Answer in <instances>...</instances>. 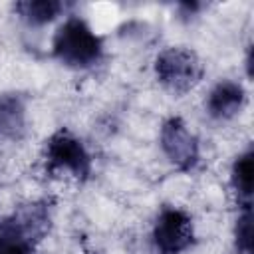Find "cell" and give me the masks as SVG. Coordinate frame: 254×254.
Returning <instances> with one entry per match:
<instances>
[{"instance_id":"obj_1","label":"cell","mask_w":254,"mask_h":254,"mask_svg":"<svg viewBox=\"0 0 254 254\" xmlns=\"http://www.w3.org/2000/svg\"><path fill=\"white\" fill-rule=\"evenodd\" d=\"M52 56L71 69H89L103 58V38L79 16L65 18L54 38Z\"/></svg>"},{"instance_id":"obj_2","label":"cell","mask_w":254,"mask_h":254,"mask_svg":"<svg viewBox=\"0 0 254 254\" xmlns=\"http://www.w3.org/2000/svg\"><path fill=\"white\" fill-rule=\"evenodd\" d=\"M153 67L159 83L175 95L190 91L204 75V64L198 54L183 46H173L159 52Z\"/></svg>"},{"instance_id":"obj_3","label":"cell","mask_w":254,"mask_h":254,"mask_svg":"<svg viewBox=\"0 0 254 254\" xmlns=\"http://www.w3.org/2000/svg\"><path fill=\"white\" fill-rule=\"evenodd\" d=\"M46 169L50 173H65L75 181H87L91 175V155L83 141L69 129H58L44 147Z\"/></svg>"},{"instance_id":"obj_4","label":"cell","mask_w":254,"mask_h":254,"mask_svg":"<svg viewBox=\"0 0 254 254\" xmlns=\"http://www.w3.org/2000/svg\"><path fill=\"white\" fill-rule=\"evenodd\" d=\"M151 240L157 254H183L194 244V224L189 212L163 206L155 218Z\"/></svg>"},{"instance_id":"obj_5","label":"cell","mask_w":254,"mask_h":254,"mask_svg":"<svg viewBox=\"0 0 254 254\" xmlns=\"http://www.w3.org/2000/svg\"><path fill=\"white\" fill-rule=\"evenodd\" d=\"M161 149L173 167L179 171H192L200 159L196 135L181 117H169L161 125Z\"/></svg>"},{"instance_id":"obj_6","label":"cell","mask_w":254,"mask_h":254,"mask_svg":"<svg viewBox=\"0 0 254 254\" xmlns=\"http://www.w3.org/2000/svg\"><path fill=\"white\" fill-rule=\"evenodd\" d=\"M206 111L216 121H228L242 113L246 105V89L240 81L220 79L206 95Z\"/></svg>"},{"instance_id":"obj_7","label":"cell","mask_w":254,"mask_h":254,"mask_svg":"<svg viewBox=\"0 0 254 254\" xmlns=\"http://www.w3.org/2000/svg\"><path fill=\"white\" fill-rule=\"evenodd\" d=\"M26 131V101L18 93H0V139L16 141Z\"/></svg>"},{"instance_id":"obj_8","label":"cell","mask_w":254,"mask_h":254,"mask_svg":"<svg viewBox=\"0 0 254 254\" xmlns=\"http://www.w3.org/2000/svg\"><path fill=\"white\" fill-rule=\"evenodd\" d=\"M38 242L10 214L0 220V254H38Z\"/></svg>"},{"instance_id":"obj_9","label":"cell","mask_w":254,"mask_h":254,"mask_svg":"<svg viewBox=\"0 0 254 254\" xmlns=\"http://www.w3.org/2000/svg\"><path fill=\"white\" fill-rule=\"evenodd\" d=\"M252 163H254V153L248 147L244 153H240L234 159L230 169V185L242 208H250V200H252Z\"/></svg>"},{"instance_id":"obj_10","label":"cell","mask_w":254,"mask_h":254,"mask_svg":"<svg viewBox=\"0 0 254 254\" xmlns=\"http://www.w3.org/2000/svg\"><path fill=\"white\" fill-rule=\"evenodd\" d=\"M64 8L65 6L56 0H26V2H18L14 6L16 14L28 26H46V24L54 22L64 12Z\"/></svg>"},{"instance_id":"obj_11","label":"cell","mask_w":254,"mask_h":254,"mask_svg":"<svg viewBox=\"0 0 254 254\" xmlns=\"http://www.w3.org/2000/svg\"><path fill=\"white\" fill-rule=\"evenodd\" d=\"M234 244L240 254H252V210L242 208L234 226Z\"/></svg>"},{"instance_id":"obj_12","label":"cell","mask_w":254,"mask_h":254,"mask_svg":"<svg viewBox=\"0 0 254 254\" xmlns=\"http://www.w3.org/2000/svg\"><path fill=\"white\" fill-rule=\"evenodd\" d=\"M95 254H101V252H95Z\"/></svg>"}]
</instances>
